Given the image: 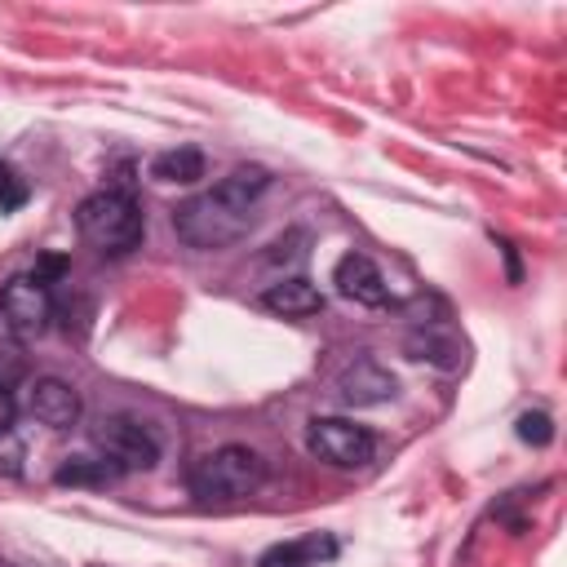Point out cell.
Segmentation results:
<instances>
[{"mask_svg":"<svg viewBox=\"0 0 567 567\" xmlns=\"http://www.w3.org/2000/svg\"><path fill=\"white\" fill-rule=\"evenodd\" d=\"M270 186V173L261 164H239L230 168L213 190L204 195H190L186 204L173 208V230L186 248H199V252H217L226 244H235L248 221H252V204L266 195Z\"/></svg>","mask_w":567,"mask_h":567,"instance_id":"1","label":"cell"},{"mask_svg":"<svg viewBox=\"0 0 567 567\" xmlns=\"http://www.w3.org/2000/svg\"><path fill=\"white\" fill-rule=\"evenodd\" d=\"M75 226H80V235L97 252H111V257L137 248L142 244V230H146L137 199L128 190H120V186H102V190L84 195L80 208H75Z\"/></svg>","mask_w":567,"mask_h":567,"instance_id":"2","label":"cell"},{"mask_svg":"<svg viewBox=\"0 0 567 567\" xmlns=\"http://www.w3.org/2000/svg\"><path fill=\"white\" fill-rule=\"evenodd\" d=\"M261 483H266V461L244 443H226L199 456L190 470V492L204 501H235V496L257 492Z\"/></svg>","mask_w":567,"mask_h":567,"instance_id":"3","label":"cell"},{"mask_svg":"<svg viewBox=\"0 0 567 567\" xmlns=\"http://www.w3.org/2000/svg\"><path fill=\"white\" fill-rule=\"evenodd\" d=\"M306 447L319 461L337 465V470H354V465L372 461L377 439H372V430H363V425H354L346 416H315L310 430H306Z\"/></svg>","mask_w":567,"mask_h":567,"instance_id":"4","label":"cell"},{"mask_svg":"<svg viewBox=\"0 0 567 567\" xmlns=\"http://www.w3.org/2000/svg\"><path fill=\"white\" fill-rule=\"evenodd\" d=\"M0 319L13 337H40L53 319V292H49V279L40 275H13L4 288H0Z\"/></svg>","mask_w":567,"mask_h":567,"instance_id":"5","label":"cell"},{"mask_svg":"<svg viewBox=\"0 0 567 567\" xmlns=\"http://www.w3.org/2000/svg\"><path fill=\"white\" fill-rule=\"evenodd\" d=\"M93 443L102 447V461H111L115 470H151L159 461V439L151 434V425L133 416H102L93 425Z\"/></svg>","mask_w":567,"mask_h":567,"instance_id":"6","label":"cell"},{"mask_svg":"<svg viewBox=\"0 0 567 567\" xmlns=\"http://www.w3.org/2000/svg\"><path fill=\"white\" fill-rule=\"evenodd\" d=\"M332 284H337V292H341L346 301H354V306H385V301H390L385 275H381L377 261L363 257V252H346V257L332 266Z\"/></svg>","mask_w":567,"mask_h":567,"instance_id":"7","label":"cell"},{"mask_svg":"<svg viewBox=\"0 0 567 567\" xmlns=\"http://www.w3.org/2000/svg\"><path fill=\"white\" fill-rule=\"evenodd\" d=\"M337 399L346 408H372L394 399V377L377 363V359H354L341 377H337Z\"/></svg>","mask_w":567,"mask_h":567,"instance_id":"8","label":"cell"},{"mask_svg":"<svg viewBox=\"0 0 567 567\" xmlns=\"http://www.w3.org/2000/svg\"><path fill=\"white\" fill-rule=\"evenodd\" d=\"M31 416L49 430H71L80 421V394L62 377H40L31 385Z\"/></svg>","mask_w":567,"mask_h":567,"instance_id":"9","label":"cell"},{"mask_svg":"<svg viewBox=\"0 0 567 567\" xmlns=\"http://www.w3.org/2000/svg\"><path fill=\"white\" fill-rule=\"evenodd\" d=\"M337 558V540L328 532H306V536H292V540H279L270 545L257 567H323Z\"/></svg>","mask_w":567,"mask_h":567,"instance_id":"10","label":"cell"},{"mask_svg":"<svg viewBox=\"0 0 567 567\" xmlns=\"http://www.w3.org/2000/svg\"><path fill=\"white\" fill-rule=\"evenodd\" d=\"M261 306L275 310V315H284V319H306V315H319L323 310V292L310 279L288 275V279H279V284H270L261 292Z\"/></svg>","mask_w":567,"mask_h":567,"instance_id":"11","label":"cell"},{"mask_svg":"<svg viewBox=\"0 0 567 567\" xmlns=\"http://www.w3.org/2000/svg\"><path fill=\"white\" fill-rule=\"evenodd\" d=\"M151 177L164 182V186H190L204 177V151L195 146H173V151H159L151 159Z\"/></svg>","mask_w":567,"mask_h":567,"instance_id":"12","label":"cell"},{"mask_svg":"<svg viewBox=\"0 0 567 567\" xmlns=\"http://www.w3.org/2000/svg\"><path fill=\"white\" fill-rule=\"evenodd\" d=\"M120 470L111 465V461H93V456H66L62 465H58V474H53V483L58 487H102V483H111Z\"/></svg>","mask_w":567,"mask_h":567,"instance_id":"13","label":"cell"},{"mask_svg":"<svg viewBox=\"0 0 567 567\" xmlns=\"http://www.w3.org/2000/svg\"><path fill=\"white\" fill-rule=\"evenodd\" d=\"M514 434H518L523 443H532V447H545V443L554 439V421H549L545 412H523L518 425H514Z\"/></svg>","mask_w":567,"mask_h":567,"instance_id":"14","label":"cell"},{"mask_svg":"<svg viewBox=\"0 0 567 567\" xmlns=\"http://www.w3.org/2000/svg\"><path fill=\"white\" fill-rule=\"evenodd\" d=\"M27 195H31V186H27L13 168H4V164H0V213L22 208V204H27Z\"/></svg>","mask_w":567,"mask_h":567,"instance_id":"15","label":"cell"},{"mask_svg":"<svg viewBox=\"0 0 567 567\" xmlns=\"http://www.w3.org/2000/svg\"><path fill=\"white\" fill-rule=\"evenodd\" d=\"M22 372H27L22 350L13 341H0V390H9L13 381H22Z\"/></svg>","mask_w":567,"mask_h":567,"instance_id":"16","label":"cell"},{"mask_svg":"<svg viewBox=\"0 0 567 567\" xmlns=\"http://www.w3.org/2000/svg\"><path fill=\"white\" fill-rule=\"evenodd\" d=\"M13 416H18V408H13V394H9V390H0V439L13 430Z\"/></svg>","mask_w":567,"mask_h":567,"instance_id":"17","label":"cell"},{"mask_svg":"<svg viewBox=\"0 0 567 567\" xmlns=\"http://www.w3.org/2000/svg\"><path fill=\"white\" fill-rule=\"evenodd\" d=\"M501 252H505V266H509V284H518L523 275H518V257H514V244H505V239H501Z\"/></svg>","mask_w":567,"mask_h":567,"instance_id":"18","label":"cell"},{"mask_svg":"<svg viewBox=\"0 0 567 567\" xmlns=\"http://www.w3.org/2000/svg\"><path fill=\"white\" fill-rule=\"evenodd\" d=\"M18 456H22V447L13 443V447H9V456H4V474H18Z\"/></svg>","mask_w":567,"mask_h":567,"instance_id":"19","label":"cell"},{"mask_svg":"<svg viewBox=\"0 0 567 567\" xmlns=\"http://www.w3.org/2000/svg\"><path fill=\"white\" fill-rule=\"evenodd\" d=\"M0 567H9V563H0Z\"/></svg>","mask_w":567,"mask_h":567,"instance_id":"20","label":"cell"}]
</instances>
